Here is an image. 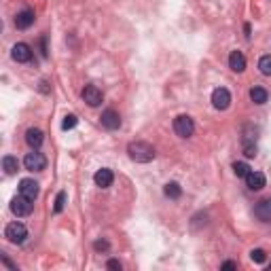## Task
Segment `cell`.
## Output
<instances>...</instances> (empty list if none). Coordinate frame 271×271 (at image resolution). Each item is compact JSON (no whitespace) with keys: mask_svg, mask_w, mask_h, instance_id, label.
Segmentation results:
<instances>
[{"mask_svg":"<svg viewBox=\"0 0 271 271\" xmlns=\"http://www.w3.org/2000/svg\"><path fill=\"white\" fill-rule=\"evenodd\" d=\"M259 70L265 77H271V55H263L259 60Z\"/></svg>","mask_w":271,"mask_h":271,"instance_id":"20","label":"cell"},{"mask_svg":"<svg viewBox=\"0 0 271 271\" xmlns=\"http://www.w3.org/2000/svg\"><path fill=\"white\" fill-rule=\"evenodd\" d=\"M66 197H68V195H66V191H60V193H58V197H55V206H53V210L58 212V214L66 208Z\"/></svg>","mask_w":271,"mask_h":271,"instance_id":"22","label":"cell"},{"mask_svg":"<svg viewBox=\"0 0 271 271\" xmlns=\"http://www.w3.org/2000/svg\"><path fill=\"white\" fill-rule=\"evenodd\" d=\"M112 180H115V174H112V169L108 167H102V169H97V172L93 174V182L97 184L100 189H108Z\"/></svg>","mask_w":271,"mask_h":271,"instance_id":"10","label":"cell"},{"mask_svg":"<svg viewBox=\"0 0 271 271\" xmlns=\"http://www.w3.org/2000/svg\"><path fill=\"white\" fill-rule=\"evenodd\" d=\"M106 267H108V269H121V263L112 259V261H108V265H106Z\"/></svg>","mask_w":271,"mask_h":271,"instance_id":"29","label":"cell"},{"mask_svg":"<svg viewBox=\"0 0 271 271\" xmlns=\"http://www.w3.org/2000/svg\"><path fill=\"white\" fill-rule=\"evenodd\" d=\"M269 271H271V263H269Z\"/></svg>","mask_w":271,"mask_h":271,"instance_id":"31","label":"cell"},{"mask_svg":"<svg viewBox=\"0 0 271 271\" xmlns=\"http://www.w3.org/2000/svg\"><path fill=\"white\" fill-rule=\"evenodd\" d=\"M34 11L30 9H23L21 13H17V17H15V26L19 28V30H26V28H30L34 23Z\"/></svg>","mask_w":271,"mask_h":271,"instance_id":"12","label":"cell"},{"mask_svg":"<svg viewBox=\"0 0 271 271\" xmlns=\"http://www.w3.org/2000/svg\"><path fill=\"white\" fill-rule=\"evenodd\" d=\"M212 106L216 108V110H227L231 106V93L229 89H225V87H218V89H214L212 91Z\"/></svg>","mask_w":271,"mask_h":271,"instance_id":"5","label":"cell"},{"mask_svg":"<svg viewBox=\"0 0 271 271\" xmlns=\"http://www.w3.org/2000/svg\"><path fill=\"white\" fill-rule=\"evenodd\" d=\"M127 155H130V159L136 163H149L155 159V149L144 140H136V142L127 144Z\"/></svg>","mask_w":271,"mask_h":271,"instance_id":"1","label":"cell"},{"mask_svg":"<svg viewBox=\"0 0 271 271\" xmlns=\"http://www.w3.org/2000/svg\"><path fill=\"white\" fill-rule=\"evenodd\" d=\"M250 259H252L254 263H263V261H265V250H261V248L252 250V252H250Z\"/></svg>","mask_w":271,"mask_h":271,"instance_id":"24","label":"cell"},{"mask_svg":"<svg viewBox=\"0 0 271 271\" xmlns=\"http://www.w3.org/2000/svg\"><path fill=\"white\" fill-rule=\"evenodd\" d=\"M40 55L47 58V45H45V38H40Z\"/></svg>","mask_w":271,"mask_h":271,"instance_id":"28","label":"cell"},{"mask_svg":"<svg viewBox=\"0 0 271 271\" xmlns=\"http://www.w3.org/2000/svg\"><path fill=\"white\" fill-rule=\"evenodd\" d=\"M5 237L11 241V244H23L28 237V229L23 223H11L5 231Z\"/></svg>","mask_w":271,"mask_h":271,"instance_id":"3","label":"cell"},{"mask_svg":"<svg viewBox=\"0 0 271 271\" xmlns=\"http://www.w3.org/2000/svg\"><path fill=\"white\" fill-rule=\"evenodd\" d=\"M254 214H256V218H261L263 223L271 220V199H269V202H259V204H256Z\"/></svg>","mask_w":271,"mask_h":271,"instance_id":"16","label":"cell"},{"mask_svg":"<svg viewBox=\"0 0 271 271\" xmlns=\"http://www.w3.org/2000/svg\"><path fill=\"white\" fill-rule=\"evenodd\" d=\"M77 123H79L77 115H66L64 121H62V127L64 130H72V127H77Z\"/></svg>","mask_w":271,"mask_h":271,"instance_id":"23","label":"cell"},{"mask_svg":"<svg viewBox=\"0 0 271 271\" xmlns=\"http://www.w3.org/2000/svg\"><path fill=\"white\" fill-rule=\"evenodd\" d=\"M220 269H225V271H231V269H237V265L233 263V261H227V263H223V267Z\"/></svg>","mask_w":271,"mask_h":271,"instance_id":"27","label":"cell"},{"mask_svg":"<svg viewBox=\"0 0 271 271\" xmlns=\"http://www.w3.org/2000/svg\"><path fill=\"white\" fill-rule=\"evenodd\" d=\"M100 121H102V125L106 127V130H119L121 127V117H119V112L117 110H104L102 112V117H100Z\"/></svg>","mask_w":271,"mask_h":271,"instance_id":"9","label":"cell"},{"mask_svg":"<svg viewBox=\"0 0 271 271\" xmlns=\"http://www.w3.org/2000/svg\"><path fill=\"white\" fill-rule=\"evenodd\" d=\"M244 155L248 157V159H252V157H256V146H254V144H250V142H248V144L244 146Z\"/></svg>","mask_w":271,"mask_h":271,"instance_id":"25","label":"cell"},{"mask_svg":"<svg viewBox=\"0 0 271 271\" xmlns=\"http://www.w3.org/2000/svg\"><path fill=\"white\" fill-rule=\"evenodd\" d=\"M233 172H235V176H239V178H246L248 172H250V167H248V163H244V161H235V163H233Z\"/></svg>","mask_w":271,"mask_h":271,"instance_id":"21","label":"cell"},{"mask_svg":"<svg viewBox=\"0 0 271 271\" xmlns=\"http://www.w3.org/2000/svg\"><path fill=\"white\" fill-rule=\"evenodd\" d=\"M32 202L30 199H26L23 195H19V197H15L11 202V212L15 214V216H28V214H32Z\"/></svg>","mask_w":271,"mask_h":271,"instance_id":"6","label":"cell"},{"mask_svg":"<svg viewBox=\"0 0 271 271\" xmlns=\"http://www.w3.org/2000/svg\"><path fill=\"white\" fill-rule=\"evenodd\" d=\"M246 184H248L250 191H261L265 187V176L261 172H252L250 169L248 176H246Z\"/></svg>","mask_w":271,"mask_h":271,"instance_id":"13","label":"cell"},{"mask_svg":"<svg viewBox=\"0 0 271 271\" xmlns=\"http://www.w3.org/2000/svg\"><path fill=\"white\" fill-rule=\"evenodd\" d=\"M174 132L180 136V138H191L193 132H195V123L189 115H180L174 119Z\"/></svg>","mask_w":271,"mask_h":271,"instance_id":"4","label":"cell"},{"mask_svg":"<svg viewBox=\"0 0 271 271\" xmlns=\"http://www.w3.org/2000/svg\"><path fill=\"white\" fill-rule=\"evenodd\" d=\"M229 68L233 70V72H244L246 70V58L241 51H233L229 55Z\"/></svg>","mask_w":271,"mask_h":271,"instance_id":"14","label":"cell"},{"mask_svg":"<svg viewBox=\"0 0 271 271\" xmlns=\"http://www.w3.org/2000/svg\"><path fill=\"white\" fill-rule=\"evenodd\" d=\"M17 167H19V161H17V157H13V155H7L3 157V169L11 176V174H15L17 172Z\"/></svg>","mask_w":271,"mask_h":271,"instance_id":"17","label":"cell"},{"mask_svg":"<svg viewBox=\"0 0 271 271\" xmlns=\"http://www.w3.org/2000/svg\"><path fill=\"white\" fill-rule=\"evenodd\" d=\"M93 248H95V250L100 252V250H108L110 246H108V241H104V239H97L95 244H93Z\"/></svg>","mask_w":271,"mask_h":271,"instance_id":"26","label":"cell"},{"mask_svg":"<svg viewBox=\"0 0 271 271\" xmlns=\"http://www.w3.org/2000/svg\"><path fill=\"white\" fill-rule=\"evenodd\" d=\"M13 60L15 62H19V64H23V62H30V58H32V49H30V45H26V42H17L15 47H13Z\"/></svg>","mask_w":271,"mask_h":271,"instance_id":"11","label":"cell"},{"mask_svg":"<svg viewBox=\"0 0 271 271\" xmlns=\"http://www.w3.org/2000/svg\"><path fill=\"white\" fill-rule=\"evenodd\" d=\"M83 100H85V102H87L91 108H95V106L102 104V91H100L95 85H87V87L83 89Z\"/></svg>","mask_w":271,"mask_h":271,"instance_id":"8","label":"cell"},{"mask_svg":"<svg viewBox=\"0 0 271 271\" xmlns=\"http://www.w3.org/2000/svg\"><path fill=\"white\" fill-rule=\"evenodd\" d=\"M0 259H3V263H5V265H7V267H9V269H17V267H15V265H13V263H11V261H9V259H7V254H3V256H0Z\"/></svg>","mask_w":271,"mask_h":271,"instance_id":"30","label":"cell"},{"mask_svg":"<svg viewBox=\"0 0 271 271\" xmlns=\"http://www.w3.org/2000/svg\"><path fill=\"white\" fill-rule=\"evenodd\" d=\"M38 182H34L32 178H23L19 182V195H23L26 199H30V202H34V199L38 197Z\"/></svg>","mask_w":271,"mask_h":271,"instance_id":"7","label":"cell"},{"mask_svg":"<svg viewBox=\"0 0 271 271\" xmlns=\"http://www.w3.org/2000/svg\"><path fill=\"white\" fill-rule=\"evenodd\" d=\"M163 193H165L169 199H178V197L182 195V187H180L178 182H167L165 189H163Z\"/></svg>","mask_w":271,"mask_h":271,"instance_id":"19","label":"cell"},{"mask_svg":"<svg viewBox=\"0 0 271 271\" xmlns=\"http://www.w3.org/2000/svg\"><path fill=\"white\" fill-rule=\"evenodd\" d=\"M42 140H45V136H42L40 130H36V127H30V130L26 132V142L30 144L32 149H38L42 144Z\"/></svg>","mask_w":271,"mask_h":271,"instance_id":"15","label":"cell"},{"mask_svg":"<svg viewBox=\"0 0 271 271\" xmlns=\"http://www.w3.org/2000/svg\"><path fill=\"white\" fill-rule=\"evenodd\" d=\"M267 97H269V93H267V89H263V87H252L250 89V100L254 104H265L267 102Z\"/></svg>","mask_w":271,"mask_h":271,"instance_id":"18","label":"cell"},{"mask_svg":"<svg viewBox=\"0 0 271 271\" xmlns=\"http://www.w3.org/2000/svg\"><path fill=\"white\" fill-rule=\"evenodd\" d=\"M23 165H26V169H30V172H42V169L47 167V157L38 151H32L23 157Z\"/></svg>","mask_w":271,"mask_h":271,"instance_id":"2","label":"cell"}]
</instances>
